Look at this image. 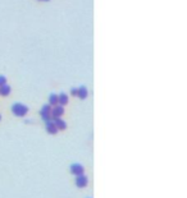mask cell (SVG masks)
Instances as JSON below:
<instances>
[{
	"mask_svg": "<svg viewBox=\"0 0 187 198\" xmlns=\"http://www.w3.org/2000/svg\"><path fill=\"white\" fill-rule=\"evenodd\" d=\"M0 120H2V115H0Z\"/></svg>",
	"mask_w": 187,
	"mask_h": 198,
	"instance_id": "cell-15",
	"label": "cell"
},
{
	"mask_svg": "<svg viewBox=\"0 0 187 198\" xmlns=\"http://www.w3.org/2000/svg\"><path fill=\"white\" fill-rule=\"evenodd\" d=\"M87 95H89V91H87V88L85 87V86H81V87L77 88V97L78 99L85 100L87 97Z\"/></svg>",
	"mask_w": 187,
	"mask_h": 198,
	"instance_id": "cell-7",
	"label": "cell"
},
{
	"mask_svg": "<svg viewBox=\"0 0 187 198\" xmlns=\"http://www.w3.org/2000/svg\"><path fill=\"white\" fill-rule=\"evenodd\" d=\"M51 109H53V106H50L49 104L47 105H44L41 108L40 110V116H41V119L44 120V121H47V120H51L53 118H51Z\"/></svg>",
	"mask_w": 187,
	"mask_h": 198,
	"instance_id": "cell-2",
	"label": "cell"
},
{
	"mask_svg": "<svg viewBox=\"0 0 187 198\" xmlns=\"http://www.w3.org/2000/svg\"><path fill=\"white\" fill-rule=\"evenodd\" d=\"M41 2H49V0H41Z\"/></svg>",
	"mask_w": 187,
	"mask_h": 198,
	"instance_id": "cell-14",
	"label": "cell"
},
{
	"mask_svg": "<svg viewBox=\"0 0 187 198\" xmlns=\"http://www.w3.org/2000/svg\"><path fill=\"white\" fill-rule=\"evenodd\" d=\"M49 105L50 106H56L58 105V95L51 93L49 96Z\"/></svg>",
	"mask_w": 187,
	"mask_h": 198,
	"instance_id": "cell-11",
	"label": "cell"
},
{
	"mask_svg": "<svg viewBox=\"0 0 187 198\" xmlns=\"http://www.w3.org/2000/svg\"><path fill=\"white\" fill-rule=\"evenodd\" d=\"M68 104V96L66 93H60L58 95V105H62V106H66Z\"/></svg>",
	"mask_w": 187,
	"mask_h": 198,
	"instance_id": "cell-9",
	"label": "cell"
},
{
	"mask_svg": "<svg viewBox=\"0 0 187 198\" xmlns=\"http://www.w3.org/2000/svg\"><path fill=\"white\" fill-rule=\"evenodd\" d=\"M87 183H89V179L85 174L76 176V185L78 187V188H85V187H87Z\"/></svg>",
	"mask_w": 187,
	"mask_h": 198,
	"instance_id": "cell-4",
	"label": "cell"
},
{
	"mask_svg": "<svg viewBox=\"0 0 187 198\" xmlns=\"http://www.w3.org/2000/svg\"><path fill=\"white\" fill-rule=\"evenodd\" d=\"M55 123V125L58 128V130H66L67 129V124L66 121H64L63 119H60V118H56V119H53Z\"/></svg>",
	"mask_w": 187,
	"mask_h": 198,
	"instance_id": "cell-8",
	"label": "cell"
},
{
	"mask_svg": "<svg viewBox=\"0 0 187 198\" xmlns=\"http://www.w3.org/2000/svg\"><path fill=\"white\" fill-rule=\"evenodd\" d=\"M83 173H85V168L81 164H72L71 165V174L77 176V175H81Z\"/></svg>",
	"mask_w": 187,
	"mask_h": 198,
	"instance_id": "cell-5",
	"label": "cell"
},
{
	"mask_svg": "<svg viewBox=\"0 0 187 198\" xmlns=\"http://www.w3.org/2000/svg\"><path fill=\"white\" fill-rule=\"evenodd\" d=\"M10 91H12V88H10V86L8 84H4L0 87V95L2 96H8L10 93Z\"/></svg>",
	"mask_w": 187,
	"mask_h": 198,
	"instance_id": "cell-10",
	"label": "cell"
},
{
	"mask_svg": "<svg viewBox=\"0 0 187 198\" xmlns=\"http://www.w3.org/2000/svg\"><path fill=\"white\" fill-rule=\"evenodd\" d=\"M4 84H7V78H5L4 76H0V87Z\"/></svg>",
	"mask_w": 187,
	"mask_h": 198,
	"instance_id": "cell-12",
	"label": "cell"
},
{
	"mask_svg": "<svg viewBox=\"0 0 187 198\" xmlns=\"http://www.w3.org/2000/svg\"><path fill=\"white\" fill-rule=\"evenodd\" d=\"M71 93H72V96H77V88H72Z\"/></svg>",
	"mask_w": 187,
	"mask_h": 198,
	"instance_id": "cell-13",
	"label": "cell"
},
{
	"mask_svg": "<svg viewBox=\"0 0 187 198\" xmlns=\"http://www.w3.org/2000/svg\"><path fill=\"white\" fill-rule=\"evenodd\" d=\"M45 128H46V132L50 133V134H55V133L58 132V128H56L55 123H54V120H53V119L45 121Z\"/></svg>",
	"mask_w": 187,
	"mask_h": 198,
	"instance_id": "cell-6",
	"label": "cell"
},
{
	"mask_svg": "<svg viewBox=\"0 0 187 198\" xmlns=\"http://www.w3.org/2000/svg\"><path fill=\"white\" fill-rule=\"evenodd\" d=\"M12 113L15 116L23 118V116L27 115V113H28V106H26V105L21 104V102H17V104H14L12 106Z\"/></svg>",
	"mask_w": 187,
	"mask_h": 198,
	"instance_id": "cell-1",
	"label": "cell"
},
{
	"mask_svg": "<svg viewBox=\"0 0 187 198\" xmlns=\"http://www.w3.org/2000/svg\"><path fill=\"white\" fill-rule=\"evenodd\" d=\"M63 114H64V106H62V105L53 106V109H51V118H53V119L62 118Z\"/></svg>",
	"mask_w": 187,
	"mask_h": 198,
	"instance_id": "cell-3",
	"label": "cell"
}]
</instances>
